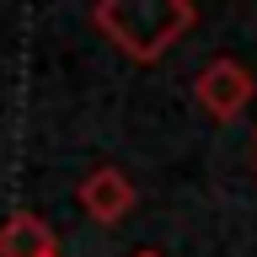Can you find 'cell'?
I'll list each match as a JSON object with an SVG mask.
<instances>
[{
    "label": "cell",
    "mask_w": 257,
    "mask_h": 257,
    "mask_svg": "<svg viewBox=\"0 0 257 257\" xmlns=\"http://www.w3.org/2000/svg\"><path fill=\"white\" fill-rule=\"evenodd\" d=\"M91 27L128 64H156L172 43H182L198 27V6L193 0H96Z\"/></svg>",
    "instance_id": "cell-1"
},
{
    "label": "cell",
    "mask_w": 257,
    "mask_h": 257,
    "mask_svg": "<svg viewBox=\"0 0 257 257\" xmlns=\"http://www.w3.org/2000/svg\"><path fill=\"white\" fill-rule=\"evenodd\" d=\"M193 102L214 118V123H230V118H241V107L252 102V70L241 59H230V54H220V59H209L198 75H193Z\"/></svg>",
    "instance_id": "cell-2"
},
{
    "label": "cell",
    "mask_w": 257,
    "mask_h": 257,
    "mask_svg": "<svg viewBox=\"0 0 257 257\" xmlns=\"http://www.w3.org/2000/svg\"><path fill=\"white\" fill-rule=\"evenodd\" d=\"M75 204H80V214H91L96 225H123L128 214H134V204H140V188H134V177H128L123 166L102 161V166H91V172L80 177Z\"/></svg>",
    "instance_id": "cell-3"
},
{
    "label": "cell",
    "mask_w": 257,
    "mask_h": 257,
    "mask_svg": "<svg viewBox=\"0 0 257 257\" xmlns=\"http://www.w3.org/2000/svg\"><path fill=\"white\" fill-rule=\"evenodd\" d=\"M0 257H54V225L32 209L0 220Z\"/></svg>",
    "instance_id": "cell-4"
},
{
    "label": "cell",
    "mask_w": 257,
    "mask_h": 257,
    "mask_svg": "<svg viewBox=\"0 0 257 257\" xmlns=\"http://www.w3.org/2000/svg\"><path fill=\"white\" fill-rule=\"evenodd\" d=\"M128 257H166V252H156V246H140V252H128Z\"/></svg>",
    "instance_id": "cell-5"
},
{
    "label": "cell",
    "mask_w": 257,
    "mask_h": 257,
    "mask_svg": "<svg viewBox=\"0 0 257 257\" xmlns=\"http://www.w3.org/2000/svg\"><path fill=\"white\" fill-rule=\"evenodd\" d=\"M252 150H257V145H252Z\"/></svg>",
    "instance_id": "cell-6"
},
{
    "label": "cell",
    "mask_w": 257,
    "mask_h": 257,
    "mask_svg": "<svg viewBox=\"0 0 257 257\" xmlns=\"http://www.w3.org/2000/svg\"><path fill=\"white\" fill-rule=\"evenodd\" d=\"M54 257H59V252H54Z\"/></svg>",
    "instance_id": "cell-7"
}]
</instances>
